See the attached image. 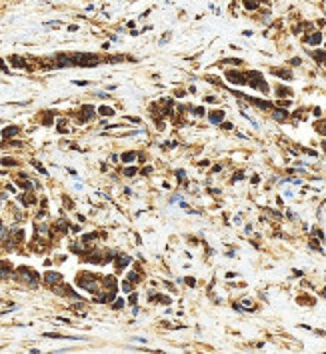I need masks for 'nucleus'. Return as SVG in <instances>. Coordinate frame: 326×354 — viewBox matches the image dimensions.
Instances as JSON below:
<instances>
[{"instance_id": "1", "label": "nucleus", "mask_w": 326, "mask_h": 354, "mask_svg": "<svg viewBox=\"0 0 326 354\" xmlns=\"http://www.w3.org/2000/svg\"><path fill=\"white\" fill-rule=\"evenodd\" d=\"M16 278H18L20 282L32 286V288L38 286V272H34L32 268H28V266H20L18 270H16Z\"/></svg>"}, {"instance_id": "2", "label": "nucleus", "mask_w": 326, "mask_h": 354, "mask_svg": "<svg viewBox=\"0 0 326 354\" xmlns=\"http://www.w3.org/2000/svg\"><path fill=\"white\" fill-rule=\"evenodd\" d=\"M76 282L80 288H84L86 292H90V294H96V292L100 290V282H98V278L92 276V274H80V276L76 278Z\"/></svg>"}, {"instance_id": "3", "label": "nucleus", "mask_w": 326, "mask_h": 354, "mask_svg": "<svg viewBox=\"0 0 326 354\" xmlns=\"http://www.w3.org/2000/svg\"><path fill=\"white\" fill-rule=\"evenodd\" d=\"M72 58V66L76 64V66H98V56H94V54H74Z\"/></svg>"}, {"instance_id": "4", "label": "nucleus", "mask_w": 326, "mask_h": 354, "mask_svg": "<svg viewBox=\"0 0 326 354\" xmlns=\"http://www.w3.org/2000/svg\"><path fill=\"white\" fill-rule=\"evenodd\" d=\"M226 78H228V82H232V84H246V74H238V72H226Z\"/></svg>"}, {"instance_id": "5", "label": "nucleus", "mask_w": 326, "mask_h": 354, "mask_svg": "<svg viewBox=\"0 0 326 354\" xmlns=\"http://www.w3.org/2000/svg\"><path fill=\"white\" fill-rule=\"evenodd\" d=\"M60 280H62L60 272H46L44 274V282H46L48 286H54V284H58Z\"/></svg>"}, {"instance_id": "6", "label": "nucleus", "mask_w": 326, "mask_h": 354, "mask_svg": "<svg viewBox=\"0 0 326 354\" xmlns=\"http://www.w3.org/2000/svg\"><path fill=\"white\" fill-rule=\"evenodd\" d=\"M82 114H80V122H86V120H90L92 116H94V106L86 104V106H82Z\"/></svg>"}, {"instance_id": "7", "label": "nucleus", "mask_w": 326, "mask_h": 354, "mask_svg": "<svg viewBox=\"0 0 326 354\" xmlns=\"http://www.w3.org/2000/svg\"><path fill=\"white\" fill-rule=\"evenodd\" d=\"M130 260H132V258H130L128 254H118V256H116V260H114V262H116V270H120V268L128 266Z\"/></svg>"}, {"instance_id": "8", "label": "nucleus", "mask_w": 326, "mask_h": 354, "mask_svg": "<svg viewBox=\"0 0 326 354\" xmlns=\"http://www.w3.org/2000/svg\"><path fill=\"white\" fill-rule=\"evenodd\" d=\"M10 272H12V266L8 262H4V260H0V278L10 276Z\"/></svg>"}, {"instance_id": "9", "label": "nucleus", "mask_w": 326, "mask_h": 354, "mask_svg": "<svg viewBox=\"0 0 326 354\" xmlns=\"http://www.w3.org/2000/svg\"><path fill=\"white\" fill-rule=\"evenodd\" d=\"M18 132H20L18 126H8V128L2 130V138H12V136H14V134H18Z\"/></svg>"}, {"instance_id": "10", "label": "nucleus", "mask_w": 326, "mask_h": 354, "mask_svg": "<svg viewBox=\"0 0 326 354\" xmlns=\"http://www.w3.org/2000/svg\"><path fill=\"white\" fill-rule=\"evenodd\" d=\"M208 118H210L212 124H218V122H222V118H224V112H222V110H216V112H212Z\"/></svg>"}, {"instance_id": "11", "label": "nucleus", "mask_w": 326, "mask_h": 354, "mask_svg": "<svg viewBox=\"0 0 326 354\" xmlns=\"http://www.w3.org/2000/svg\"><path fill=\"white\" fill-rule=\"evenodd\" d=\"M54 228H56V232H60V234H64V232H68V222H64V220H58L56 224H54Z\"/></svg>"}, {"instance_id": "12", "label": "nucleus", "mask_w": 326, "mask_h": 354, "mask_svg": "<svg viewBox=\"0 0 326 354\" xmlns=\"http://www.w3.org/2000/svg\"><path fill=\"white\" fill-rule=\"evenodd\" d=\"M272 116H274L276 120H280V122H282V120L288 118V112H286V110H278V108H276V110H272Z\"/></svg>"}, {"instance_id": "13", "label": "nucleus", "mask_w": 326, "mask_h": 354, "mask_svg": "<svg viewBox=\"0 0 326 354\" xmlns=\"http://www.w3.org/2000/svg\"><path fill=\"white\" fill-rule=\"evenodd\" d=\"M8 60H10V62H14V66H16V68H24V66H26V60H24V58H18V56H10Z\"/></svg>"}, {"instance_id": "14", "label": "nucleus", "mask_w": 326, "mask_h": 354, "mask_svg": "<svg viewBox=\"0 0 326 354\" xmlns=\"http://www.w3.org/2000/svg\"><path fill=\"white\" fill-rule=\"evenodd\" d=\"M320 40H322V34L320 32H314L312 36H308V38H306V42H310V44H320Z\"/></svg>"}, {"instance_id": "15", "label": "nucleus", "mask_w": 326, "mask_h": 354, "mask_svg": "<svg viewBox=\"0 0 326 354\" xmlns=\"http://www.w3.org/2000/svg\"><path fill=\"white\" fill-rule=\"evenodd\" d=\"M272 72H274V74H278L280 78H286V80H290V78H292V74H290L288 70H278V68H274Z\"/></svg>"}, {"instance_id": "16", "label": "nucleus", "mask_w": 326, "mask_h": 354, "mask_svg": "<svg viewBox=\"0 0 326 354\" xmlns=\"http://www.w3.org/2000/svg\"><path fill=\"white\" fill-rule=\"evenodd\" d=\"M136 156H138L136 152H124V154H122L120 158H122V162H132V160H134Z\"/></svg>"}, {"instance_id": "17", "label": "nucleus", "mask_w": 326, "mask_h": 354, "mask_svg": "<svg viewBox=\"0 0 326 354\" xmlns=\"http://www.w3.org/2000/svg\"><path fill=\"white\" fill-rule=\"evenodd\" d=\"M98 112H100L102 116H114V110H112L110 106H100V108H98Z\"/></svg>"}, {"instance_id": "18", "label": "nucleus", "mask_w": 326, "mask_h": 354, "mask_svg": "<svg viewBox=\"0 0 326 354\" xmlns=\"http://www.w3.org/2000/svg\"><path fill=\"white\" fill-rule=\"evenodd\" d=\"M4 240H8V230H6V226L0 222V244L4 242Z\"/></svg>"}, {"instance_id": "19", "label": "nucleus", "mask_w": 326, "mask_h": 354, "mask_svg": "<svg viewBox=\"0 0 326 354\" xmlns=\"http://www.w3.org/2000/svg\"><path fill=\"white\" fill-rule=\"evenodd\" d=\"M36 232H40V234H48L50 232V228H48V224H36Z\"/></svg>"}, {"instance_id": "20", "label": "nucleus", "mask_w": 326, "mask_h": 354, "mask_svg": "<svg viewBox=\"0 0 326 354\" xmlns=\"http://www.w3.org/2000/svg\"><path fill=\"white\" fill-rule=\"evenodd\" d=\"M312 56L316 58L318 62H326V52H322V50H318V52H314Z\"/></svg>"}, {"instance_id": "21", "label": "nucleus", "mask_w": 326, "mask_h": 354, "mask_svg": "<svg viewBox=\"0 0 326 354\" xmlns=\"http://www.w3.org/2000/svg\"><path fill=\"white\" fill-rule=\"evenodd\" d=\"M244 6L250 8V10H254L256 6H258V0H244Z\"/></svg>"}, {"instance_id": "22", "label": "nucleus", "mask_w": 326, "mask_h": 354, "mask_svg": "<svg viewBox=\"0 0 326 354\" xmlns=\"http://www.w3.org/2000/svg\"><path fill=\"white\" fill-rule=\"evenodd\" d=\"M120 288H122V292H130V290H132V284H130V280H124Z\"/></svg>"}, {"instance_id": "23", "label": "nucleus", "mask_w": 326, "mask_h": 354, "mask_svg": "<svg viewBox=\"0 0 326 354\" xmlns=\"http://www.w3.org/2000/svg\"><path fill=\"white\" fill-rule=\"evenodd\" d=\"M0 164H6V166H14V164H16V160H12V158H2V160H0Z\"/></svg>"}, {"instance_id": "24", "label": "nucleus", "mask_w": 326, "mask_h": 354, "mask_svg": "<svg viewBox=\"0 0 326 354\" xmlns=\"http://www.w3.org/2000/svg\"><path fill=\"white\" fill-rule=\"evenodd\" d=\"M124 304H126V302L122 300V298H118V300H116L114 304H112V308H114V310H118V308H122V306H124Z\"/></svg>"}, {"instance_id": "25", "label": "nucleus", "mask_w": 326, "mask_h": 354, "mask_svg": "<svg viewBox=\"0 0 326 354\" xmlns=\"http://www.w3.org/2000/svg\"><path fill=\"white\" fill-rule=\"evenodd\" d=\"M32 164H34V168H38V170H40V172L44 174V176H46V174H48V172H46V168H44L42 164H38V162H36V160H32Z\"/></svg>"}, {"instance_id": "26", "label": "nucleus", "mask_w": 326, "mask_h": 354, "mask_svg": "<svg viewBox=\"0 0 326 354\" xmlns=\"http://www.w3.org/2000/svg\"><path fill=\"white\" fill-rule=\"evenodd\" d=\"M316 128H318V132L326 134V122H318V124H316Z\"/></svg>"}, {"instance_id": "27", "label": "nucleus", "mask_w": 326, "mask_h": 354, "mask_svg": "<svg viewBox=\"0 0 326 354\" xmlns=\"http://www.w3.org/2000/svg\"><path fill=\"white\" fill-rule=\"evenodd\" d=\"M132 174H136V168L134 166H130V168H126V170H124V176H132Z\"/></svg>"}, {"instance_id": "28", "label": "nucleus", "mask_w": 326, "mask_h": 354, "mask_svg": "<svg viewBox=\"0 0 326 354\" xmlns=\"http://www.w3.org/2000/svg\"><path fill=\"white\" fill-rule=\"evenodd\" d=\"M278 94H280V96H282V94H288V96H290L292 92L288 90V88H282V86H280V88H278Z\"/></svg>"}, {"instance_id": "29", "label": "nucleus", "mask_w": 326, "mask_h": 354, "mask_svg": "<svg viewBox=\"0 0 326 354\" xmlns=\"http://www.w3.org/2000/svg\"><path fill=\"white\" fill-rule=\"evenodd\" d=\"M222 64H242V60H222Z\"/></svg>"}, {"instance_id": "30", "label": "nucleus", "mask_w": 326, "mask_h": 354, "mask_svg": "<svg viewBox=\"0 0 326 354\" xmlns=\"http://www.w3.org/2000/svg\"><path fill=\"white\" fill-rule=\"evenodd\" d=\"M164 146H166V148H174L176 142H174V140H168V142H164Z\"/></svg>"}, {"instance_id": "31", "label": "nucleus", "mask_w": 326, "mask_h": 354, "mask_svg": "<svg viewBox=\"0 0 326 354\" xmlns=\"http://www.w3.org/2000/svg\"><path fill=\"white\" fill-rule=\"evenodd\" d=\"M168 38H170V32H166V34L162 36V38H160V44H166V40H168Z\"/></svg>"}, {"instance_id": "32", "label": "nucleus", "mask_w": 326, "mask_h": 354, "mask_svg": "<svg viewBox=\"0 0 326 354\" xmlns=\"http://www.w3.org/2000/svg\"><path fill=\"white\" fill-rule=\"evenodd\" d=\"M150 172H152V166H146V168H142V174H144V176H146V174H150Z\"/></svg>"}, {"instance_id": "33", "label": "nucleus", "mask_w": 326, "mask_h": 354, "mask_svg": "<svg viewBox=\"0 0 326 354\" xmlns=\"http://www.w3.org/2000/svg\"><path fill=\"white\" fill-rule=\"evenodd\" d=\"M194 114H196V116H202V114H204V108H194Z\"/></svg>"}, {"instance_id": "34", "label": "nucleus", "mask_w": 326, "mask_h": 354, "mask_svg": "<svg viewBox=\"0 0 326 354\" xmlns=\"http://www.w3.org/2000/svg\"><path fill=\"white\" fill-rule=\"evenodd\" d=\"M176 176H178V180H180V182H184V172H182V170H178Z\"/></svg>"}, {"instance_id": "35", "label": "nucleus", "mask_w": 326, "mask_h": 354, "mask_svg": "<svg viewBox=\"0 0 326 354\" xmlns=\"http://www.w3.org/2000/svg\"><path fill=\"white\" fill-rule=\"evenodd\" d=\"M74 84H78V86H86L88 82L86 80H74Z\"/></svg>"}, {"instance_id": "36", "label": "nucleus", "mask_w": 326, "mask_h": 354, "mask_svg": "<svg viewBox=\"0 0 326 354\" xmlns=\"http://www.w3.org/2000/svg\"><path fill=\"white\" fill-rule=\"evenodd\" d=\"M186 284H188V286H194V284H196V280H194V278H186Z\"/></svg>"}, {"instance_id": "37", "label": "nucleus", "mask_w": 326, "mask_h": 354, "mask_svg": "<svg viewBox=\"0 0 326 354\" xmlns=\"http://www.w3.org/2000/svg\"><path fill=\"white\" fill-rule=\"evenodd\" d=\"M70 230H72V232H80V226H78V224H72Z\"/></svg>"}, {"instance_id": "38", "label": "nucleus", "mask_w": 326, "mask_h": 354, "mask_svg": "<svg viewBox=\"0 0 326 354\" xmlns=\"http://www.w3.org/2000/svg\"><path fill=\"white\" fill-rule=\"evenodd\" d=\"M222 128H224V130H232V124H230V122H224V124H222Z\"/></svg>"}, {"instance_id": "39", "label": "nucleus", "mask_w": 326, "mask_h": 354, "mask_svg": "<svg viewBox=\"0 0 326 354\" xmlns=\"http://www.w3.org/2000/svg\"><path fill=\"white\" fill-rule=\"evenodd\" d=\"M290 64H294V66H298V64H300V58H292V60H290Z\"/></svg>"}, {"instance_id": "40", "label": "nucleus", "mask_w": 326, "mask_h": 354, "mask_svg": "<svg viewBox=\"0 0 326 354\" xmlns=\"http://www.w3.org/2000/svg\"><path fill=\"white\" fill-rule=\"evenodd\" d=\"M0 70H4V72L8 70V68H6V64H4V60H0Z\"/></svg>"}]
</instances>
